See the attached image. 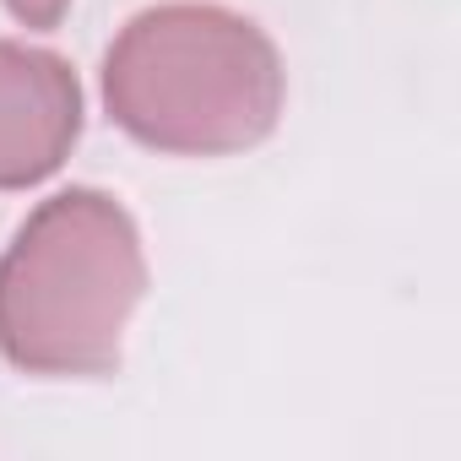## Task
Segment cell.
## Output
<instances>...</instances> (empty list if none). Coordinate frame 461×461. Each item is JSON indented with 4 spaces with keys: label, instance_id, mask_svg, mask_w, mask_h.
Here are the masks:
<instances>
[{
    "label": "cell",
    "instance_id": "6da1fadb",
    "mask_svg": "<svg viewBox=\"0 0 461 461\" xmlns=\"http://www.w3.org/2000/svg\"><path fill=\"white\" fill-rule=\"evenodd\" d=\"M288 71L277 44L212 0L136 12L104 55L109 120L168 158H234L277 131Z\"/></svg>",
    "mask_w": 461,
    "mask_h": 461
},
{
    "label": "cell",
    "instance_id": "7a4b0ae2",
    "mask_svg": "<svg viewBox=\"0 0 461 461\" xmlns=\"http://www.w3.org/2000/svg\"><path fill=\"white\" fill-rule=\"evenodd\" d=\"M141 294L136 217L114 195L71 185L39 201L0 256V353L39 380L114 375Z\"/></svg>",
    "mask_w": 461,
    "mask_h": 461
},
{
    "label": "cell",
    "instance_id": "3957f363",
    "mask_svg": "<svg viewBox=\"0 0 461 461\" xmlns=\"http://www.w3.org/2000/svg\"><path fill=\"white\" fill-rule=\"evenodd\" d=\"M82 136V82L55 50L0 39V190L44 185Z\"/></svg>",
    "mask_w": 461,
    "mask_h": 461
},
{
    "label": "cell",
    "instance_id": "277c9868",
    "mask_svg": "<svg viewBox=\"0 0 461 461\" xmlns=\"http://www.w3.org/2000/svg\"><path fill=\"white\" fill-rule=\"evenodd\" d=\"M23 28H55L66 12H71V0H0Z\"/></svg>",
    "mask_w": 461,
    "mask_h": 461
}]
</instances>
